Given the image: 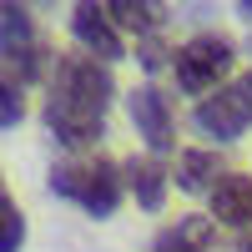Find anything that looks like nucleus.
Here are the masks:
<instances>
[{
	"instance_id": "7",
	"label": "nucleus",
	"mask_w": 252,
	"mask_h": 252,
	"mask_svg": "<svg viewBox=\"0 0 252 252\" xmlns=\"http://www.w3.org/2000/svg\"><path fill=\"white\" fill-rule=\"evenodd\" d=\"M0 51H5L10 71L20 66V81L35 76L40 51H35V40H31V15H26V5H0Z\"/></svg>"
},
{
	"instance_id": "2",
	"label": "nucleus",
	"mask_w": 252,
	"mask_h": 252,
	"mask_svg": "<svg viewBox=\"0 0 252 252\" xmlns=\"http://www.w3.org/2000/svg\"><path fill=\"white\" fill-rule=\"evenodd\" d=\"M121 187H126L121 166H111L106 157H71V161L51 166V192L76 202L81 212H91V217H111L116 212Z\"/></svg>"
},
{
	"instance_id": "13",
	"label": "nucleus",
	"mask_w": 252,
	"mask_h": 252,
	"mask_svg": "<svg viewBox=\"0 0 252 252\" xmlns=\"http://www.w3.org/2000/svg\"><path fill=\"white\" fill-rule=\"evenodd\" d=\"M20 242H26V217L10 197H0V252H20Z\"/></svg>"
},
{
	"instance_id": "3",
	"label": "nucleus",
	"mask_w": 252,
	"mask_h": 252,
	"mask_svg": "<svg viewBox=\"0 0 252 252\" xmlns=\"http://www.w3.org/2000/svg\"><path fill=\"white\" fill-rule=\"evenodd\" d=\"M227 71H232V40H227V35L202 31V35L182 40V46L172 51V76H177V86L187 96L207 101V91H222Z\"/></svg>"
},
{
	"instance_id": "9",
	"label": "nucleus",
	"mask_w": 252,
	"mask_h": 252,
	"mask_svg": "<svg viewBox=\"0 0 252 252\" xmlns=\"http://www.w3.org/2000/svg\"><path fill=\"white\" fill-rule=\"evenodd\" d=\"M212 247H217L212 217H177L172 227L157 232V252H212Z\"/></svg>"
},
{
	"instance_id": "6",
	"label": "nucleus",
	"mask_w": 252,
	"mask_h": 252,
	"mask_svg": "<svg viewBox=\"0 0 252 252\" xmlns=\"http://www.w3.org/2000/svg\"><path fill=\"white\" fill-rule=\"evenodd\" d=\"M71 35L81 40V51H86V56L101 61V66L126 56V40H121V31H116V20L106 15V5H76V10H71Z\"/></svg>"
},
{
	"instance_id": "4",
	"label": "nucleus",
	"mask_w": 252,
	"mask_h": 252,
	"mask_svg": "<svg viewBox=\"0 0 252 252\" xmlns=\"http://www.w3.org/2000/svg\"><path fill=\"white\" fill-rule=\"evenodd\" d=\"M197 131L212 136V141H237L252 121V71H242L237 81H227L222 91H212L207 101H197Z\"/></svg>"
},
{
	"instance_id": "8",
	"label": "nucleus",
	"mask_w": 252,
	"mask_h": 252,
	"mask_svg": "<svg viewBox=\"0 0 252 252\" xmlns=\"http://www.w3.org/2000/svg\"><path fill=\"white\" fill-rule=\"evenodd\" d=\"M212 217H217L222 227H237L242 237L252 232V177L227 172V177L217 182V192H212Z\"/></svg>"
},
{
	"instance_id": "10",
	"label": "nucleus",
	"mask_w": 252,
	"mask_h": 252,
	"mask_svg": "<svg viewBox=\"0 0 252 252\" xmlns=\"http://www.w3.org/2000/svg\"><path fill=\"white\" fill-rule=\"evenodd\" d=\"M121 177H126V187H131V197L146 207V212H157V207L166 202V166L157 161V157H131L121 166Z\"/></svg>"
},
{
	"instance_id": "15",
	"label": "nucleus",
	"mask_w": 252,
	"mask_h": 252,
	"mask_svg": "<svg viewBox=\"0 0 252 252\" xmlns=\"http://www.w3.org/2000/svg\"><path fill=\"white\" fill-rule=\"evenodd\" d=\"M237 252H252V232H247V237H242V242H237Z\"/></svg>"
},
{
	"instance_id": "5",
	"label": "nucleus",
	"mask_w": 252,
	"mask_h": 252,
	"mask_svg": "<svg viewBox=\"0 0 252 252\" xmlns=\"http://www.w3.org/2000/svg\"><path fill=\"white\" fill-rule=\"evenodd\" d=\"M131 126L152 152H172L177 146V121H172V101L157 86H136L131 91Z\"/></svg>"
},
{
	"instance_id": "11",
	"label": "nucleus",
	"mask_w": 252,
	"mask_h": 252,
	"mask_svg": "<svg viewBox=\"0 0 252 252\" xmlns=\"http://www.w3.org/2000/svg\"><path fill=\"white\" fill-rule=\"evenodd\" d=\"M222 177L227 172L217 166V152H182L177 157V172H172V182L182 187V192H217Z\"/></svg>"
},
{
	"instance_id": "16",
	"label": "nucleus",
	"mask_w": 252,
	"mask_h": 252,
	"mask_svg": "<svg viewBox=\"0 0 252 252\" xmlns=\"http://www.w3.org/2000/svg\"><path fill=\"white\" fill-rule=\"evenodd\" d=\"M237 10H242V15H247V20H252V0H242V5H237Z\"/></svg>"
},
{
	"instance_id": "1",
	"label": "nucleus",
	"mask_w": 252,
	"mask_h": 252,
	"mask_svg": "<svg viewBox=\"0 0 252 252\" xmlns=\"http://www.w3.org/2000/svg\"><path fill=\"white\" fill-rule=\"evenodd\" d=\"M111 71L96 56H61L46 96V126L66 152H86L106 131V106H111Z\"/></svg>"
},
{
	"instance_id": "14",
	"label": "nucleus",
	"mask_w": 252,
	"mask_h": 252,
	"mask_svg": "<svg viewBox=\"0 0 252 252\" xmlns=\"http://www.w3.org/2000/svg\"><path fill=\"white\" fill-rule=\"evenodd\" d=\"M15 121H20V86H15V81H5V86H0V126L10 131Z\"/></svg>"
},
{
	"instance_id": "12",
	"label": "nucleus",
	"mask_w": 252,
	"mask_h": 252,
	"mask_svg": "<svg viewBox=\"0 0 252 252\" xmlns=\"http://www.w3.org/2000/svg\"><path fill=\"white\" fill-rule=\"evenodd\" d=\"M106 15L116 20V31H136L141 40L161 26V5H146V0H111Z\"/></svg>"
}]
</instances>
